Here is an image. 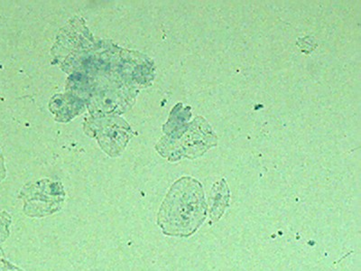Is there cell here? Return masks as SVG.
<instances>
[{
    "label": "cell",
    "instance_id": "3957f363",
    "mask_svg": "<svg viewBox=\"0 0 361 271\" xmlns=\"http://www.w3.org/2000/svg\"><path fill=\"white\" fill-rule=\"evenodd\" d=\"M5 176L6 169L4 164V157H3L1 150H0V182H1V181L5 179Z\"/></svg>",
    "mask_w": 361,
    "mask_h": 271
},
{
    "label": "cell",
    "instance_id": "6da1fadb",
    "mask_svg": "<svg viewBox=\"0 0 361 271\" xmlns=\"http://www.w3.org/2000/svg\"><path fill=\"white\" fill-rule=\"evenodd\" d=\"M206 218L204 193L201 183L191 177L177 181L167 193L157 216V224L169 236L195 234Z\"/></svg>",
    "mask_w": 361,
    "mask_h": 271
},
{
    "label": "cell",
    "instance_id": "7a4b0ae2",
    "mask_svg": "<svg viewBox=\"0 0 361 271\" xmlns=\"http://www.w3.org/2000/svg\"><path fill=\"white\" fill-rule=\"evenodd\" d=\"M64 195L62 183L44 179L25 186L19 198L25 201V215L31 217H44L59 211Z\"/></svg>",
    "mask_w": 361,
    "mask_h": 271
}]
</instances>
